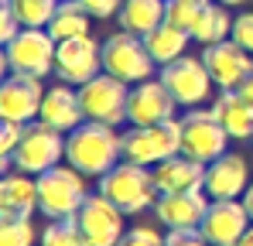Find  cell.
<instances>
[{"label": "cell", "instance_id": "6da1fadb", "mask_svg": "<svg viewBox=\"0 0 253 246\" xmlns=\"http://www.w3.org/2000/svg\"><path fill=\"white\" fill-rule=\"evenodd\" d=\"M120 161H124V133H117V126L85 120L72 133H65V164L83 171L85 178H103Z\"/></svg>", "mask_w": 253, "mask_h": 246}, {"label": "cell", "instance_id": "7a4b0ae2", "mask_svg": "<svg viewBox=\"0 0 253 246\" xmlns=\"http://www.w3.org/2000/svg\"><path fill=\"white\" fill-rule=\"evenodd\" d=\"M96 192L106 195L117 208H124L126 215H140L147 208H154L158 202V185H154V171L144 164L120 161L117 167H110L103 178H96Z\"/></svg>", "mask_w": 253, "mask_h": 246}, {"label": "cell", "instance_id": "3957f363", "mask_svg": "<svg viewBox=\"0 0 253 246\" xmlns=\"http://www.w3.org/2000/svg\"><path fill=\"white\" fill-rule=\"evenodd\" d=\"M35 181H38V212L44 219H76L83 202L89 199L85 174L72 164H55Z\"/></svg>", "mask_w": 253, "mask_h": 246}, {"label": "cell", "instance_id": "277c9868", "mask_svg": "<svg viewBox=\"0 0 253 246\" xmlns=\"http://www.w3.org/2000/svg\"><path fill=\"white\" fill-rule=\"evenodd\" d=\"M229 133L219 120L215 106H195L181 113V154L195 158L202 164H212L229 151Z\"/></svg>", "mask_w": 253, "mask_h": 246}, {"label": "cell", "instance_id": "5b68a950", "mask_svg": "<svg viewBox=\"0 0 253 246\" xmlns=\"http://www.w3.org/2000/svg\"><path fill=\"white\" fill-rule=\"evenodd\" d=\"M55 55H58V41L51 38L48 28H24L14 41L3 44V72L48 79L55 72Z\"/></svg>", "mask_w": 253, "mask_h": 246}, {"label": "cell", "instance_id": "8992f818", "mask_svg": "<svg viewBox=\"0 0 253 246\" xmlns=\"http://www.w3.org/2000/svg\"><path fill=\"white\" fill-rule=\"evenodd\" d=\"M174 154H181V117L154 123V126L124 130V161L154 167V164L168 161Z\"/></svg>", "mask_w": 253, "mask_h": 246}, {"label": "cell", "instance_id": "52a82bcc", "mask_svg": "<svg viewBox=\"0 0 253 246\" xmlns=\"http://www.w3.org/2000/svg\"><path fill=\"white\" fill-rule=\"evenodd\" d=\"M154 69H158V62L151 58V51H147L140 35L117 31V35H110L103 41V72L137 85V82L154 79Z\"/></svg>", "mask_w": 253, "mask_h": 246}, {"label": "cell", "instance_id": "ba28073f", "mask_svg": "<svg viewBox=\"0 0 253 246\" xmlns=\"http://www.w3.org/2000/svg\"><path fill=\"white\" fill-rule=\"evenodd\" d=\"M158 79L168 85V92L174 96V103H178L181 110L206 106L212 99V89H215V82H212L202 55H181L178 62L161 65V69H158Z\"/></svg>", "mask_w": 253, "mask_h": 246}, {"label": "cell", "instance_id": "9c48e42d", "mask_svg": "<svg viewBox=\"0 0 253 246\" xmlns=\"http://www.w3.org/2000/svg\"><path fill=\"white\" fill-rule=\"evenodd\" d=\"M62 161H65V133H58L55 126H48L42 120L28 123L24 126V137H21L17 151H14L17 171L38 178V174L51 171L55 164H62Z\"/></svg>", "mask_w": 253, "mask_h": 246}, {"label": "cell", "instance_id": "30bf717a", "mask_svg": "<svg viewBox=\"0 0 253 246\" xmlns=\"http://www.w3.org/2000/svg\"><path fill=\"white\" fill-rule=\"evenodd\" d=\"M79 99H83L85 120L120 126V123H126L130 82L117 79V76H110V72H99L96 79H89V82L79 85Z\"/></svg>", "mask_w": 253, "mask_h": 246}, {"label": "cell", "instance_id": "8fae6325", "mask_svg": "<svg viewBox=\"0 0 253 246\" xmlns=\"http://www.w3.org/2000/svg\"><path fill=\"white\" fill-rule=\"evenodd\" d=\"M76 222H79V229H83L89 246H117L126 233V212L117 208L99 192H89V199L83 202Z\"/></svg>", "mask_w": 253, "mask_h": 246}, {"label": "cell", "instance_id": "7c38bea8", "mask_svg": "<svg viewBox=\"0 0 253 246\" xmlns=\"http://www.w3.org/2000/svg\"><path fill=\"white\" fill-rule=\"evenodd\" d=\"M99 72H103V41H96L92 35L58 41V55H55V76H58V82L83 85V82L96 79Z\"/></svg>", "mask_w": 253, "mask_h": 246}, {"label": "cell", "instance_id": "4fadbf2b", "mask_svg": "<svg viewBox=\"0 0 253 246\" xmlns=\"http://www.w3.org/2000/svg\"><path fill=\"white\" fill-rule=\"evenodd\" d=\"M44 85L35 76H21V72H7L0 82V120L14 123H35L42 113Z\"/></svg>", "mask_w": 253, "mask_h": 246}, {"label": "cell", "instance_id": "5bb4252c", "mask_svg": "<svg viewBox=\"0 0 253 246\" xmlns=\"http://www.w3.org/2000/svg\"><path fill=\"white\" fill-rule=\"evenodd\" d=\"M178 103L168 92V85L158 79L137 82L130 85V103H126V123L130 126H154V123H165L178 117Z\"/></svg>", "mask_w": 253, "mask_h": 246}, {"label": "cell", "instance_id": "9a60e30c", "mask_svg": "<svg viewBox=\"0 0 253 246\" xmlns=\"http://www.w3.org/2000/svg\"><path fill=\"white\" fill-rule=\"evenodd\" d=\"M202 62H206V69H209V76L219 92L240 89L253 76V55L247 48H240L233 38L219 41V44H206L202 48Z\"/></svg>", "mask_w": 253, "mask_h": 246}, {"label": "cell", "instance_id": "2e32d148", "mask_svg": "<svg viewBox=\"0 0 253 246\" xmlns=\"http://www.w3.org/2000/svg\"><path fill=\"white\" fill-rule=\"evenodd\" d=\"M250 212L243 199H212L209 212L199 226V233L209 240L212 246H240L243 233L250 229Z\"/></svg>", "mask_w": 253, "mask_h": 246}, {"label": "cell", "instance_id": "e0dca14e", "mask_svg": "<svg viewBox=\"0 0 253 246\" xmlns=\"http://www.w3.org/2000/svg\"><path fill=\"white\" fill-rule=\"evenodd\" d=\"M250 188V164L240 151H226L206 164V195L209 199H243Z\"/></svg>", "mask_w": 253, "mask_h": 246}, {"label": "cell", "instance_id": "ac0fdd59", "mask_svg": "<svg viewBox=\"0 0 253 246\" xmlns=\"http://www.w3.org/2000/svg\"><path fill=\"white\" fill-rule=\"evenodd\" d=\"M38 120L48 123V126H55L58 133H72L76 126H83L85 110H83V99H79V85H69V82L48 85V89H44Z\"/></svg>", "mask_w": 253, "mask_h": 246}, {"label": "cell", "instance_id": "d6986e66", "mask_svg": "<svg viewBox=\"0 0 253 246\" xmlns=\"http://www.w3.org/2000/svg\"><path fill=\"white\" fill-rule=\"evenodd\" d=\"M212 199L206 192H178V195H158L154 219L165 229H199Z\"/></svg>", "mask_w": 253, "mask_h": 246}, {"label": "cell", "instance_id": "ffe728a7", "mask_svg": "<svg viewBox=\"0 0 253 246\" xmlns=\"http://www.w3.org/2000/svg\"><path fill=\"white\" fill-rule=\"evenodd\" d=\"M154 185L161 195H178V192H206V164L188 158V154H174L168 161L154 164Z\"/></svg>", "mask_w": 253, "mask_h": 246}, {"label": "cell", "instance_id": "44dd1931", "mask_svg": "<svg viewBox=\"0 0 253 246\" xmlns=\"http://www.w3.org/2000/svg\"><path fill=\"white\" fill-rule=\"evenodd\" d=\"M38 212V181L24 171H10L0 178V215L3 219H31Z\"/></svg>", "mask_w": 253, "mask_h": 246}, {"label": "cell", "instance_id": "7402d4cb", "mask_svg": "<svg viewBox=\"0 0 253 246\" xmlns=\"http://www.w3.org/2000/svg\"><path fill=\"white\" fill-rule=\"evenodd\" d=\"M215 113L233 140H253V103L240 96V89H226L215 96Z\"/></svg>", "mask_w": 253, "mask_h": 246}, {"label": "cell", "instance_id": "603a6c76", "mask_svg": "<svg viewBox=\"0 0 253 246\" xmlns=\"http://www.w3.org/2000/svg\"><path fill=\"white\" fill-rule=\"evenodd\" d=\"M188 41L192 35L185 31V28H178V24H158L151 35H144V44H147V51H151V58L158 62V69L161 65H171V62H178L181 55H188Z\"/></svg>", "mask_w": 253, "mask_h": 246}, {"label": "cell", "instance_id": "cb8c5ba5", "mask_svg": "<svg viewBox=\"0 0 253 246\" xmlns=\"http://www.w3.org/2000/svg\"><path fill=\"white\" fill-rule=\"evenodd\" d=\"M165 10H168V0H124L117 21H120V31L130 35H151L158 24H165Z\"/></svg>", "mask_w": 253, "mask_h": 246}, {"label": "cell", "instance_id": "d4e9b609", "mask_svg": "<svg viewBox=\"0 0 253 246\" xmlns=\"http://www.w3.org/2000/svg\"><path fill=\"white\" fill-rule=\"evenodd\" d=\"M233 21L236 17L229 14V7L219 3V0H212V3H206L199 10V21L192 28V41H199L202 48L206 44H219V41H226L233 35Z\"/></svg>", "mask_w": 253, "mask_h": 246}, {"label": "cell", "instance_id": "484cf974", "mask_svg": "<svg viewBox=\"0 0 253 246\" xmlns=\"http://www.w3.org/2000/svg\"><path fill=\"white\" fill-rule=\"evenodd\" d=\"M92 21H96V17L85 10L79 0H58L48 31H51V38H55V41H69V38H79V35H89Z\"/></svg>", "mask_w": 253, "mask_h": 246}, {"label": "cell", "instance_id": "4316f807", "mask_svg": "<svg viewBox=\"0 0 253 246\" xmlns=\"http://www.w3.org/2000/svg\"><path fill=\"white\" fill-rule=\"evenodd\" d=\"M17 14V21L24 28H48L51 17H55V7L58 0H7Z\"/></svg>", "mask_w": 253, "mask_h": 246}, {"label": "cell", "instance_id": "83f0119b", "mask_svg": "<svg viewBox=\"0 0 253 246\" xmlns=\"http://www.w3.org/2000/svg\"><path fill=\"white\" fill-rule=\"evenodd\" d=\"M38 246H89L76 219H51L42 229V243Z\"/></svg>", "mask_w": 253, "mask_h": 246}, {"label": "cell", "instance_id": "f1b7e54d", "mask_svg": "<svg viewBox=\"0 0 253 246\" xmlns=\"http://www.w3.org/2000/svg\"><path fill=\"white\" fill-rule=\"evenodd\" d=\"M42 243V233L31 219H3L0 215V246H35Z\"/></svg>", "mask_w": 253, "mask_h": 246}, {"label": "cell", "instance_id": "f546056e", "mask_svg": "<svg viewBox=\"0 0 253 246\" xmlns=\"http://www.w3.org/2000/svg\"><path fill=\"white\" fill-rule=\"evenodd\" d=\"M199 10H202V7H195V3H188V0H168L165 21L178 24V28H185V31L192 35V28H195V21H199Z\"/></svg>", "mask_w": 253, "mask_h": 246}, {"label": "cell", "instance_id": "4dcf8cb0", "mask_svg": "<svg viewBox=\"0 0 253 246\" xmlns=\"http://www.w3.org/2000/svg\"><path fill=\"white\" fill-rule=\"evenodd\" d=\"M117 246H168V240H165L154 226H133V229L124 233V240Z\"/></svg>", "mask_w": 253, "mask_h": 246}, {"label": "cell", "instance_id": "1f68e13d", "mask_svg": "<svg viewBox=\"0 0 253 246\" xmlns=\"http://www.w3.org/2000/svg\"><path fill=\"white\" fill-rule=\"evenodd\" d=\"M229 38L236 41L240 48H247L253 55V10H243V14H236V21H233V35Z\"/></svg>", "mask_w": 253, "mask_h": 246}, {"label": "cell", "instance_id": "d6a6232c", "mask_svg": "<svg viewBox=\"0 0 253 246\" xmlns=\"http://www.w3.org/2000/svg\"><path fill=\"white\" fill-rule=\"evenodd\" d=\"M21 31H24V24L17 21L14 7H10V3L3 0V3H0V41L7 44V41H14V38H17Z\"/></svg>", "mask_w": 253, "mask_h": 246}, {"label": "cell", "instance_id": "836d02e7", "mask_svg": "<svg viewBox=\"0 0 253 246\" xmlns=\"http://www.w3.org/2000/svg\"><path fill=\"white\" fill-rule=\"evenodd\" d=\"M165 240H168V246H212L199 229H168Z\"/></svg>", "mask_w": 253, "mask_h": 246}, {"label": "cell", "instance_id": "e575fe53", "mask_svg": "<svg viewBox=\"0 0 253 246\" xmlns=\"http://www.w3.org/2000/svg\"><path fill=\"white\" fill-rule=\"evenodd\" d=\"M85 10L96 17V21H106V17H117L120 14V7H124V0H79Z\"/></svg>", "mask_w": 253, "mask_h": 246}, {"label": "cell", "instance_id": "d590c367", "mask_svg": "<svg viewBox=\"0 0 253 246\" xmlns=\"http://www.w3.org/2000/svg\"><path fill=\"white\" fill-rule=\"evenodd\" d=\"M243 205H247V212H250V222H253V181H250V188L243 192Z\"/></svg>", "mask_w": 253, "mask_h": 246}, {"label": "cell", "instance_id": "8d00e7d4", "mask_svg": "<svg viewBox=\"0 0 253 246\" xmlns=\"http://www.w3.org/2000/svg\"><path fill=\"white\" fill-rule=\"evenodd\" d=\"M240 96H243V99H250V103H253V76H250L247 82H243V85H240Z\"/></svg>", "mask_w": 253, "mask_h": 246}, {"label": "cell", "instance_id": "74e56055", "mask_svg": "<svg viewBox=\"0 0 253 246\" xmlns=\"http://www.w3.org/2000/svg\"><path fill=\"white\" fill-rule=\"evenodd\" d=\"M240 246H253V226L243 233V240H240Z\"/></svg>", "mask_w": 253, "mask_h": 246}, {"label": "cell", "instance_id": "f35d334b", "mask_svg": "<svg viewBox=\"0 0 253 246\" xmlns=\"http://www.w3.org/2000/svg\"><path fill=\"white\" fill-rule=\"evenodd\" d=\"M219 3H226V7H240V3H247V0H219Z\"/></svg>", "mask_w": 253, "mask_h": 246}, {"label": "cell", "instance_id": "ab89813d", "mask_svg": "<svg viewBox=\"0 0 253 246\" xmlns=\"http://www.w3.org/2000/svg\"><path fill=\"white\" fill-rule=\"evenodd\" d=\"M188 3H195V7H206V3H212V0H188Z\"/></svg>", "mask_w": 253, "mask_h": 246}]
</instances>
